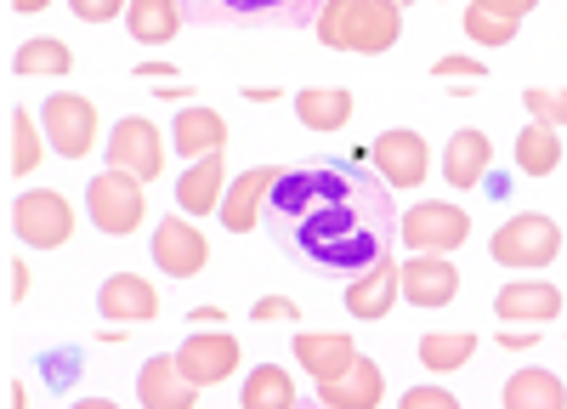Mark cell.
<instances>
[{"label": "cell", "mask_w": 567, "mask_h": 409, "mask_svg": "<svg viewBox=\"0 0 567 409\" xmlns=\"http://www.w3.org/2000/svg\"><path fill=\"white\" fill-rule=\"evenodd\" d=\"M69 409H120L114 398H80V403H69Z\"/></svg>", "instance_id": "7bdbcfd3"}, {"label": "cell", "mask_w": 567, "mask_h": 409, "mask_svg": "<svg viewBox=\"0 0 567 409\" xmlns=\"http://www.w3.org/2000/svg\"><path fill=\"white\" fill-rule=\"evenodd\" d=\"M69 7H74V18H85V23H114L131 0H69Z\"/></svg>", "instance_id": "d590c367"}, {"label": "cell", "mask_w": 567, "mask_h": 409, "mask_svg": "<svg viewBox=\"0 0 567 409\" xmlns=\"http://www.w3.org/2000/svg\"><path fill=\"white\" fill-rule=\"evenodd\" d=\"M499 347H511V352H528V347H539V336H534V330H523V336L511 330V336H499Z\"/></svg>", "instance_id": "ab89813d"}, {"label": "cell", "mask_w": 567, "mask_h": 409, "mask_svg": "<svg viewBox=\"0 0 567 409\" xmlns=\"http://www.w3.org/2000/svg\"><path fill=\"white\" fill-rule=\"evenodd\" d=\"M40 125H45V143H52L63 160H85L97 149V109L74 91H58V98H45L40 109Z\"/></svg>", "instance_id": "ba28073f"}, {"label": "cell", "mask_w": 567, "mask_h": 409, "mask_svg": "<svg viewBox=\"0 0 567 409\" xmlns=\"http://www.w3.org/2000/svg\"><path fill=\"white\" fill-rule=\"evenodd\" d=\"M460 29H465L471 40H477V45H511V40H516V23H511V18H499V12H488V7H477V0L465 7Z\"/></svg>", "instance_id": "1f68e13d"}, {"label": "cell", "mask_w": 567, "mask_h": 409, "mask_svg": "<svg viewBox=\"0 0 567 409\" xmlns=\"http://www.w3.org/2000/svg\"><path fill=\"white\" fill-rule=\"evenodd\" d=\"M363 160L374 165V176H381L386 188H420L425 171H432V149H425L420 131H381Z\"/></svg>", "instance_id": "9c48e42d"}, {"label": "cell", "mask_w": 567, "mask_h": 409, "mask_svg": "<svg viewBox=\"0 0 567 409\" xmlns=\"http://www.w3.org/2000/svg\"><path fill=\"white\" fill-rule=\"evenodd\" d=\"M97 301L114 325H148V318H159V290L142 279V273H114Z\"/></svg>", "instance_id": "44dd1931"}, {"label": "cell", "mask_w": 567, "mask_h": 409, "mask_svg": "<svg viewBox=\"0 0 567 409\" xmlns=\"http://www.w3.org/2000/svg\"><path fill=\"white\" fill-rule=\"evenodd\" d=\"M296 114L307 131H341L352 120V91L347 85H307V91H296Z\"/></svg>", "instance_id": "d4e9b609"}, {"label": "cell", "mask_w": 567, "mask_h": 409, "mask_svg": "<svg viewBox=\"0 0 567 409\" xmlns=\"http://www.w3.org/2000/svg\"><path fill=\"white\" fill-rule=\"evenodd\" d=\"M398 239L414 250V256H449L471 239V216L460 205H443V200H420L403 211L398 222Z\"/></svg>", "instance_id": "3957f363"}, {"label": "cell", "mask_w": 567, "mask_h": 409, "mask_svg": "<svg viewBox=\"0 0 567 409\" xmlns=\"http://www.w3.org/2000/svg\"><path fill=\"white\" fill-rule=\"evenodd\" d=\"M296 409H307V403H296ZM318 409H323V403H318Z\"/></svg>", "instance_id": "7dc6e473"}, {"label": "cell", "mask_w": 567, "mask_h": 409, "mask_svg": "<svg viewBox=\"0 0 567 409\" xmlns=\"http://www.w3.org/2000/svg\"><path fill=\"white\" fill-rule=\"evenodd\" d=\"M460 296V267L449 256H409L403 262V301L414 307H449Z\"/></svg>", "instance_id": "e0dca14e"}, {"label": "cell", "mask_w": 567, "mask_h": 409, "mask_svg": "<svg viewBox=\"0 0 567 409\" xmlns=\"http://www.w3.org/2000/svg\"><path fill=\"white\" fill-rule=\"evenodd\" d=\"M187 318H194V330H205V325L216 330V325H221V307H194V313H187Z\"/></svg>", "instance_id": "60d3db41"}, {"label": "cell", "mask_w": 567, "mask_h": 409, "mask_svg": "<svg viewBox=\"0 0 567 409\" xmlns=\"http://www.w3.org/2000/svg\"><path fill=\"white\" fill-rule=\"evenodd\" d=\"M182 18H187L182 0H131V7H125V29H131V40H142V45L176 40V34H182Z\"/></svg>", "instance_id": "cb8c5ba5"}, {"label": "cell", "mask_w": 567, "mask_h": 409, "mask_svg": "<svg viewBox=\"0 0 567 409\" xmlns=\"http://www.w3.org/2000/svg\"><path fill=\"white\" fill-rule=\"evenodd\" d=\"M199 23H312L323 0H182Z\"/></svg>", "instance_id": "52a82bcc"}, {"label": "cell", "mask_w": 567, "mask_h": 409, "mask_svg": "<svg viewBox=\"0 0 567 409\" xmlns=\"http://www.w3.org/2000/svg\"><path fill=\"white\" fill-rule=\"evenodd\" d=\"M403 296V262L386 250L381 262H369L358 279H347V313L352 318H363V325H374V318H386L392 313V301Z\"/></svg>", "instance_id": "7c38bea8"}, {"label": "cell", "mask_w": 567, "mask_h": 409, "mask_svg": "<svg viewBox=\"0 0 567 409\" xmlns=\"http://www.w3.org/2000/svg\"><path fill=\"white\" fill-rule=\"evenodd\" d=\"M505 409H567V387L550 370H516L505 381Z\"/></svg>", "instance_id": "4316f807"}, {"label": "cell", "mask_w": 567, "mask_h": 409, "mask_svg": "<svg viewBox=\"0 0 567 409\" xmlns=\"http://www.w3.org/2000/svg\"><path fill=\"white\" fill-rule=\"evenodd\" d=\"M561 165V136L550 131V125H523L516 131V171L523 176H550Z\"/></svg>", "instance_id": "83f0119b"}, {"label": "cell", "mask_w": 567, "mask_h": 409, "mask_svg": "<svg viewBox=\"0 0 567 409\" xmlns=\"http://www.w3.org/2000/svg\"><path fill=\"white\" fill-rule=\"evenodd\" d=\"M12 7H18V12H45L52 0H12Z\"/></svg>", "instance_id": "ee69618b"}, {"label": "cell", "mask_w": 567, "mask_h": 409, "mask_svg": "<svg viewBox=\"0 0 567 409\" xmlns=\"http://www.w3.org/2000/svg\"><path fill=\"white\" fill-rule=\"evenodd\" d=\"M494 313L505 325H550L561 313V290L556 285H534V279H516L494 296Z\"/></svg>", "instance_id": "7402d4cb"}, {"label": "cell", "mask_w": 567, "mask_h": 409, "mask_svg": "<svg viewBox=\"0 0 567 409\" xmlns=\"http://www.w3.org/2000/svg\"><path fill=\"white\" fill-rule=\"evenodd\" d=\"M148 256L159 262L165 279H194V273L210 267V239H205L187 216H165V222L154 227V250H148Z\"/></svg>", "instance_id": "8fae6325"}, {"label": "cell", "mask_w": 567, "mask_h": 409, "mask_svg": "<svg viewBox=\"0 0 567 409\" xmlns=\"http://www.w3.org/2000/svg\"><path fill=\"white\" fill-rule=\"evenodd\" d=\"M398 409H460V398L449 387H409Z\"/></svg>", "instance_id": "836d02e7"}, {"label": "cell", "mask_w": 567, "mask_h": 409, "mask_svg": "<svg viewBox=\"0 0 567 409\" xmlns=\"http://www.w3.org/2000/svg\"><path fill=\"white\" fill-rule=\"evenodd\" d=\"M381 392H386L381 364L358 352L336 381H323V387H318V403H323V409H381Z\"/></svg>", "instance_id": "9a60e30c"}, {"label": "cell", "mask_w": 567, "mask_h": 409, "mask_svg": "<svg viewBox=\"0 0 567 409\" xmlns=\"http://www.w3.org/2000/svg\"><path fill=\"white\" fill-rule=\"evenodd\" d=\"M7 131H12L7 171H12V176H29V171L40 165V149H45V125H40L29 109H12V114H7Z\"/></svg>", "instance_id": "f546056e"}, {"label": "cell", "mask_w": 567, "mask_h": 409, "mask_svg": "<svg viewBox=\"0 0 567 409\" xmlns=\"http://www.w3.org/2000/svg\"><path fill=\"white\" fill-rule=\"evenodd\" d=\"M267 227L278 250L318 279H358L381 262L398 234L392 188L358 165H301L284 171L267 200Z\"/></svg>", "instance_id": "6da1fadb"}, {"label": "cell", "mask_w": 567, "mask_h": 409, "mask_svg": "<svg viewBox=\"0 0 567 409\" xmlns=\"http://www.w3.org/2000/svg\"><path fill=\"white\" fill-rule=\"evenodd\" d=\"M109 171H131L136 182H159V171H165V136H159V125L142 120V114L120 120L114 136H109Z\"/></svg>", "instance_id": "30bf717a"}, {"label": "cell", "mask_w": 567, "mask_h": 409, "mask_svg": "<svg viewBox=\"0 0 567 409\" xmlns=\"http://www.w3.org/2000/svg\"><path fill=\"white\" fill-rule=\"evenodd\" d=\"M176 370L194 381V387H216V381H227L233 370H239V341H233L227 330L187 336V341L176 347Z\"/></svg>", "instance_id": "4fadbf2b"}, {"label": "cell", "mask_w": 567, "mask_h": 409, "mask_svg": "<svg viewBox=\"0 0 567 409\" xmlns=\"http://www.w3.org/2000/svg\"><path fill=\"white\" fill-rule=\"evenodd\" d=\"M18 74H69L74 69V52L58 40V34H34L18 45V58H12Z\"/></svg>", "instance_id": "4dcf8cb0"}, {"label": "cell", "mask_w": 567, "mask_h": 409, "mask_svg": "<svg viewBox=\"0 0 567 409\" xmlns=\"http://www.w3.org/2000/svg\"><path fill=\"white\" fill-rule=\"evenodd\" d=\"M523 109H528V114H534L539 125L561 131V125H567V85H528Z\"/></svg>", "instance_id": "d6a6232c"}, {"label": "cell", "mask_w": 567, "mask_h": 409, "mask_svg": "<svg viewBox=\"0 0 567 409\" xmlns=\"http://www.w3.org/2000/svg\"><path fill=\"white\" fill-rule=\"evenodd\" d=\"M239 409H296V376L278 364H256L239 387Z\"/></svg>", "instance_id": "484cf974"}, {"label": "cell", "mask_w": 567, "mask_h": 409, "mask_svg": "<svg viewBox=\"0 0 567 409\" xmlns=\"http://www.w3.org/2000/svg\"><path fill=\"white\" fill-rule=\"evenodd\" d=\"M312 29H318V40L329 45V52L381 58L403 34V7H392V0H323Z\"/></svg>", "instance_id": "7a4b0ae2"}, {"label": "cell", "mask_w": 567, "mask_h": 409, "mask_svg": "<svg viewBox=\"0 0 567 409\" xmlns=\"http://www.w3.org/2000/svg\"><path fill=\"white\" fill-rule=\"evenodd\" d=\"M136 398H142V409H194L199 403V387L176 370V358L159 352V358H148L136 370Z\"/></svg>", "instance_id": "ac0fdd59"}, {"label": "cell", "mask_w": 567, "mask_h": 409, "mask_svg": "<svg viewBox=\"0 0 567 409\" xmlns=\"http://www.w3.org/2000/svg\"><path fill=\"white\" fill-rule=\"evenodd\" d=\"M471 352H477V336H460V330L420 336V364H425L432 376H454V370H465Z\"/></svg>", "instance_id": "f1b7e54d"}, {"label": "cell", "mask_w": 567, "mask_h": 409, "mask_svg": "<svg viewBox=\"0 0 567 409\" xmlns=\"http://www.w3.org/2000/svg\"><path fill=\"white\" fill-rule=\"evenodd\" d=\"M221 200H227V160L221 154H205L182 171V182H176L182 216H210V211H221Z\"/></svg>", "instance_id": "d6986e66"}, {"label": "cell", "mask_w": 567, "mask_h": 409, "mask_svg": "<svg viewBox=\"0 0 567 409\" xmlns=\"http://www.w3.org/2000/svg\"><path fill=\"white\" fill-rule=\"evenodd\" d=\"M12 234L29 250H63L74 239V205L63 194H52V188H29L12 205Z\"/></svg>", "instance_id": "8992f818"}, {"label": "cell", "mask_w": 567, "mask_h": 409, "mask_svg": "<svg viewBox=\"0 0 567 409\" xmlns=\"http://www.w3.org/2000/svg\"><path fill=\"white\" fill-rule=\"evenodd\" d=\"M250 318H256V325H278V318H290V325H296V301L290 296H261L250 307Z\"/></svg>", "instance_id": "8d00e7d4"}, {"label": "cell", "mask_w": 567, "mask_h": 409, "mask_svg": "<svg viewBox=\"0 0 567 409\" xmlns=\"http://www.w3.org/2000/svg\"><path fill=\"white\" fill-rule=\"evenodd\" d=\"M290 347H296V364H301L318 387L336 381L347 364L358 358V341H352V336H336V330H307V336H296Z\"/></svg>", "instance_id": "ffe728a7"}, {"label": "cell", "mask_w": 567, "mask_h": 409, "mask_svg": "<svg viewBox=\"0 0 567 409\" xmlns=\"http://www.w3.org/2000/svg\"><path fill=\"white\" fill-rule=\"evenodd\" d=\"M432 74H437V80H483L488 63H483V58H437Z\"/></svg>", "instance_id": "e575fe53"}, {"label": "cell", "mask_w": 567, "mask_h": 409, "mask_svg": "<svg viewBox=\"0 0 567 409\" xmlns=\"http://www.w3.org/2000/svg\"><path fill=\"white\" fill-rule=\"evenodd\" d=\"M488 160H494L488 131H454L449 149H443V176L454 182V188H477V182L488 176Z\"/></svg>", "instance_id": "603a6c76"}, {"label": "cell", "mask_w": 567, "mask_h": 409, "mask_svg": "<svg viewBox=\"0 0 567 409\" xmlns=\"http://www.w3.org/2000/svg\"><path fill=\"white\" fill-rule=\"evenodd\" d=\"M278 182H284V165H250L239 182H233L227 200H221V211H216L227 234H250V222L267 216V200H272Z\"/></svg>", "instance_id": "5bb4252c"}, {"label": "cell", "mask_w": 567, "mask_h": 409, "mask_svg": "<svg viewBox=\"0 0 567 409\" xmlns=\"http://www.w3.org/2000/svg\"><path fill=\"white\" fill-rule=\"evenodd\" d=\"M392 7H409V0H392Z\"/></svg>", "instance_id": "bcb514c9"}, {"label": "cell", "mask_w": 567, "mask_h": 409, "mask_svg": "<svg viewBox=\"0 0 567 409\" xmlns=\"http://www.w3.org/2000/svg\"><path fill=\"white\" fill-rule=\"evenodd\" d=\"M29 290H34V279H29V267H23V262H12V301H23Z\"/></svg>", "instance_id": "f35d334b"}, {"label": "cell", "mask_w": 567, "mask_h": 409, "mask_svg": "<svg viewBox=\"0 0 567 409\" xmlns=\"http://www.w3.org/2000/svg\"><path fill=\"white\" fill-rule=\"evenodd\" d=\"M250 103H278V85H245Z\"/></svg>", "instance_id": "b9f144b4"}, {"label": "cell", "mask_w": 567, "mask_h": 409, "mask_svg": "<svg viewBox=\"0 0 567 409\" xmlns=\"http://www.w3.org/2000/svg\"><path fill=\"white\" fill-rule=\"evenodd\" d=\"M12 409H29V392H23V381H12Z\"/></svg>", "instance_id": "f6af8a7d"}, {"label": "cell", "mask_w": 567, "mask_h": 409, "mask_svg": "<svg viewBox=\"0 0 567 409\" xmlns=\"http://www.w3.org/2000/svg\"><path fill=\"white\" fill-rule=\"evenodd\" d=\"M488 250H494V262H505V267H550L556 262V250H561V227L545 216V211H523V216H511L499 234L488 239Z\"/></svg>", "instance_id": "5b68a950"}, {"label": "cell", "mask_w": 567, "mask_h": 409, "mask_svg": "<svg viewBox=\"0 0 567 409\" xmlns=\"http://www.w3.org/2000/svg\"><path fill=\"white\" fill-rule=\"evenodd\" d=\"M477 7H488V12H499V18H511V23H516V18H528V12L539 7V0H477Z\"/></svg>", "instance_id": "74e56055"}, {"label": "cell", "mask_w": 567, "mask_h": 409, "mask_svg": "<svg viewBox=\"0 0 567 409\" xmlns=\"http://www.w3.org/2000/svg\"><path fill=\"white\" fill-rule=\"evenodd\" d=\"M171 149L182 160H205V154H221L227 149V120L205 103H182L176 120H171Z\"/></svg>", "instance_id": "2e32d148"}, {"label": "cell", "mask_w": 567, "mask_h": 409, "mask_svg": "<svg viewBox=\"0 0 567 409\" xmlns=\"http://www.w3.org/2000/svg\"><path fill=\"white\" fill-rule=\"evenodd\" d=\"M85 211L109 239H125L142 227V216H148V200H142V182L131 171H103V176H91V188H85Z\"/></svg>", "instance_id": "277c9868"}]
</instances>
